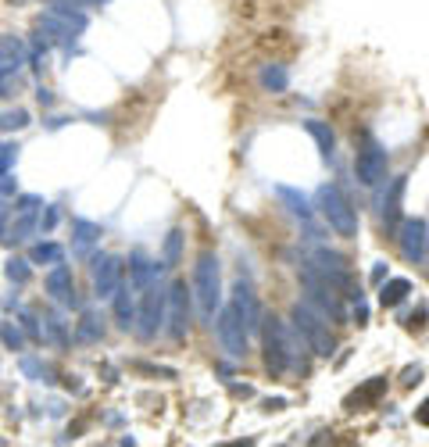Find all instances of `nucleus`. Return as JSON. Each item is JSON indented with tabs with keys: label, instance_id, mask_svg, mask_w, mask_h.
Returning a JSON list of instances; mask_svg holds the SVG:
<instances>
[{
	"label": "nucleus",
	"instance_id": "5",
	"mask_svg": "<svg viewBox=\"0 0 429 447\" xmlns=\"http://www.w3.org/2000/svg\"><path fill=\"white\" fill-rule=\"evenodd\" d=\"M383 390H386V379H372V383H365L361 390H354V394L347 397V412H365V404H376Z\"/></svg>",
	"mask_w": 429,
	"mask_h": 447
},
{
	"label": "nucleus",
	"instance_id": "1",
	"mask_svg": "<svg viewBox=\"0 0 429 447\" xmlns=\"http://www.w3.org/2000/svg\"><path fill=\"white\" fill-rule=\"evenodd\" d=\"M322 211H326V219L336 226L340 237H354V211H351L347 201H343L340 190H322Z\"/></svg>",
	"mask_w": 429,
	"mask_h": 447
},
{
	"label": "nucleus",
	"instance_id": "4",
	"mask_svg": "<svg viewBox=\"0 0 429 447\" xmlns=\"http://www.w3.org/2000/svg\"><path fill=\"white\" fill-rule=\"evenodd\" d=\"M219 329H222V340H226L229 354H247V340H244V333H240V322H236V308H229V311L222 315Z\"/></svg>",
	"mask_w": 429,
	"mask_h": 447
},
{
	"label": "nucleus",
	"instance_id": "3",
	"mask_svg": "<svg viewBox=\"0 0 429 447\" xmlns=\"http://www.w3.org/2000/svg\"><path fill=\"white\" fill-rule=\"evenodd\" d=\"M219 262L211 258V254H204L201 265H197V286H201V304L204 311H214V301H219V268H214Z\"/></svg>",
	"mask_w": 429,
	"mask_h": 447
},
{
	"label": "nucleus",
	"instance_id": "8",
	"mask_svg": "<svg viewBox=\"0 0 429 447\" xmlns=\"http://www.w3.org/2000/svg\"><path fill=\"white\" fill-rule=\"evenodd\" d=\"M419 422H426V426H429V401L422 404V412H419Z\"/></svg>",
	"mask_w": 429,
	"mask_h": 447
},
{
	"label": "nucleus",
	"instance_id": "7",
	"mask_svg": "<svg viewBox=\"0 0 429 447\" xmlns=\"http://www.w3.org/2000/svg\"><path fill=\"white\" fill-rule=\"evenodd\" d=\"M404 290H408V283H394L390 290H383V304H397L404 297Z\"/></svg>",
	"mask_w": 429,
	"mask_h": 447
},
{
	"label": "nucleus",
	"instance_id": "6",
	"mask_svg": "<svg viewBox=\"0 0 429 447\" xmlns=\"http://www.w3.org/2000/svg\"><path fill=\"white\" fill-rule=\"evenodd\" d=\"M401 194H404V183H397V186H394L390 211H386V219H390V229H394V226H397V219H401Z\"/></svg>",
	"mask_w": 429,
	"mask_h": 447
},
{
	"label": "nucleus",
	"instance_id": "2",
	"mask_svg": "<svg viewBox=\"0 0 429 447\" xmlns=\"http://www.w3.org/2000/svg\"><path fill=\"white\" fill-rule=\"evenodd\" d=\"M354 172H358V179H361L365 186H376V183L386 176V154L379 151L372 140L358 151V158H354Z\"/></svg>",
	"mask_w": 429,
	"mask_h": 447
}]
</instances>
